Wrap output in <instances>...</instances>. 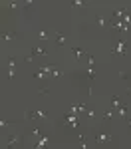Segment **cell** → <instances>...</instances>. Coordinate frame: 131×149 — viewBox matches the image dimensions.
Instances as JSON below:
<instances>
[{"instance_id":"14","label":"cell","mask_w":131,"mask_h":149,"mask_svg":"<svg viewBox=\"0 0 131 149\" xmlns=\"http://www.w3.org/2000/svg\"><path fill=\"white\" fill-rule=\"evenodd\" d=\"M62 76H64V70H62V68H56V70H54V74H52L48 80H50V81H56V80H60Z\"/></svg>"},{"instance_id":"11","label":"cell","mask_w":131,"mask_h":149,"mask_svg":"<svg viewBox=\"0 0 131 149\" xmlns=\"http://www.w3.org/2000/svg\"><path fill=\"white\" fill-rule=\"evenodd\" d=\"M26 135H32V137H42V127L40 125H32V127H28L26 129Z\"/></svg>"},{"instance_id":"12","label":"cell","mask_w":131,"mask_h":149,"mask_svg":"<svg viewBox=\"0 0 131 149\" xmlns=\"http://www.w3.org/2000/svg\"><path fill=\"white\" fill-rule=\"evenodd\" d=\"M109 102H111V107H113V109H115V111H117L119 107H121V105H123V100H121V97H119V95H111V97H109Z\"/></svg>"},{"instance_id":"8","label":"cell","mask_w":131,"mask_h":149,"mask_svg":"<svg viewBox=\"0 0 131 149\" xmlns=\"http://www.w3.org/2000/svg\"><path fill=\"white\" fill-rule=\"evenodd\" d=\"M113 117H117V113H115V109H103V111H101V121H103L105 125L113 121Z\"/></svg>"},{"instance_id":"16","label":"cell","mask_w":131,"mask_h":149,"mask_svg":"<svg viewBox=\"0 0 131 149\" xmlns=\"http://www.w3.org/2000/svg\"><path fill=\"white\" fill-rule=\"evenodd\" d=\"M16 60H18L16 56H10L8 60H6V66H8V68H14V66H16Z\"/></svg>"},{"instance_id":"3","label":"cell","mask_w":131,"mask_h":149,"mask_svg":"<svg viewBox=\"0 0 131 149\" xmlns=\"http://www.w3.org/2000/svg\"><path fill=\"white\" fill-rule=\"evenodd\" d=\"M70 52H71V58L78 62V64H83L85 62V56H87V52L80 46H70Z\"/></svg>"},{"instance_id":"19","label":"cell","mask_w":131,"mask_h":149,"mask_svg":"<svg viewBox=\"0 0 131 149\" xmlns=\"http://www.w3.org/2000/svg\"><path fill=\"white\" fill-rule=\"evenodd\" d=\"M22 60H24V62H26V64H30V62H34L36 58H34V56H32V54H26V56H24V58H22Z\"/></svg>"},{"instance_id":"4","label":"cell","mask_w":131,"mask_h":149,"mask_svg":"<svg viewBox=\"0 0 131 149\" xmlns=\"http://www.w3.org/2000/svg\"><path fill=\"white\" fill-rule=\"evenodd\" d=\"M109 18L107 16H103V14H94V24L99 28V30H107L109 28Z\"/></svg>"},{"instance_id":"20","label":"cell","mask_w":131,"mask_h":149,"mask_svg":"<svg viewBox=\"0 0 131 149\" xmlns=\"http://www.w3.org/2000/svg\"><path fill=\"white\" fill-rule=\"evenodd\" d=\"M30 149H46V147H44V145H40V143L36 141V143H34V145H32V147H30Z\"/></svg>"},{"instance_id":"2","label":"cell","mask_w":131,"mask_h":149,"mask_svg":"<svg viewBox=\"0 0 131 149\" xmlns=\"http://www.w3.org/2000/svg\"><path fill=\"white\" fill-rule=\"evenodd\" d=\"M24 135L26 133H18V131H12L4 135V149H22L24 147Z\"/></svg>"},{"instance_id":"15","label":"cell","mask_w":131,"mask_h":149,"mask_svg":"<svg viewBox=\"0 0 131 149\" xmlns=\"http://www.w3.org/2000/svg\"><path fill=\"white\" fill-rule=\"evenodd\" d=\"M14 76H16V68H6V80L12 81V80H14Z\"/></svg>"},{"instance_id":"18","label":"cell","mask_w":131,"mask_h":149,"mask_svg":"<svg viewBox=\"0 0 131 149\" xmlns=\"http://www.w3.org/2000/svg\"><path fill=\"white\" fill-rule=\"evenodd\" d=\"M46 86H48V84H44V86L38 90V93H40V95H48V93H50V88H46Z\"/></svg>"},{"instance_id":"9","label":"cell","mask_w":131,"mask_h":149,"mask_svg":"<svg viewBox=\"0 0 131 149\" xmlns=\"http://www.w3.org/2000/svg\"><path fill=\"white\" fill-rule=\"evenodd\" d=\"M30 54L38 60V58H46L48 56V50H46V48H40V46H32V48H30Z\"/></svg>"},{"instance_id":"10","label":"cell","mask_w":131,"mask_h":149,"mask_svg":"<svg viewBox=\"0 0 131 149\" xmlns=\"http://www.w3.org/2000/svg\"><path fill=\"white\" fill-rule=\"evenodd\" d=\"M70 6L73 8V10H82V12H85V8L89 6V2H82V0H71Z\"/></svg>"},{"instance_id":"13","label":"cell","mask_w":131,"mask_h":149,"mask_svg":"<svg viewBox=\"0 0 131 149\" xmlns=\"http://www.w3.org/2000/svg\"><path fill=\"white\" fill-rule=\"evenodd\" d=\"M95 117H97V109H95V107H87V109H85V119L94 121Z\"/></svg>"},{"instance_id":"1","label":"cell","mask_w":131,"mask_h":149,"mask_svg":"<svg viewBox=\"0 0 131 149\" xmlns=\"http://www.w3.org/2000/svg\"><path fill=\"white\" fill-rule=\"evenodd\" d=\"M91 139H94L95 147H107V145H111V141H113L111 133H109L107 129H97V127L91 129Z\"/></svg>"},{"instance_id":"7","label":"cell","mask_w":131,"mask_h":149,"mask_svg":"<svg viewBox=\"0 0 131 149\" xmlns=\"http://www.w3.org/2000/svg\"><path fill=\"white\" fill-rule=\"evenodd\" d=\"M52 40H54V44L58 48H70L68 46V38L64 34H60V32H56V30H54V38H52Z\"/></svg>"},{"instance_id":"6","label":"cell","mask_w":131,"mask_h":149,"mask_svg":"<svg viewBox=\"0 0 131 149\" xmlns=\"http://www.w3.org/2000/svg\"><path fill=\"white\" fill-rule=\"evenodd\" d=\"M36 38H38L40 42H46V40H52V38H54V32H52V30H46V28H38V30H36Z\"/></svg>"},{"instance_id":"17","label":"cell","mask_w":131,"mask_h":149,"mask_svg":"<svg viewBox=\"0 0 131 149\" xmlns=\"http://www.w3.org/2000/svg\"><path fill=\"white\" fill-rule=\"evenodd\" d=\"M34 78H36V80H46V74H44L42 70H36V72H34Z\"/></svg>"},{"instance_id":"5","label":"cell","mask_w":131,"mask_h":149,"mask_svg":"<svg viewBox=\"0 0 131 149\" xmlns=\"http://www.w3.org/2000/svg\"><path fill=\"white\" fill-rule=\"evenodd\" d=\"M0 38H2V42H4V44H8V42H14L16 38H22V34H18L16 30H2Z\"/></svg>"}]
</instances>
